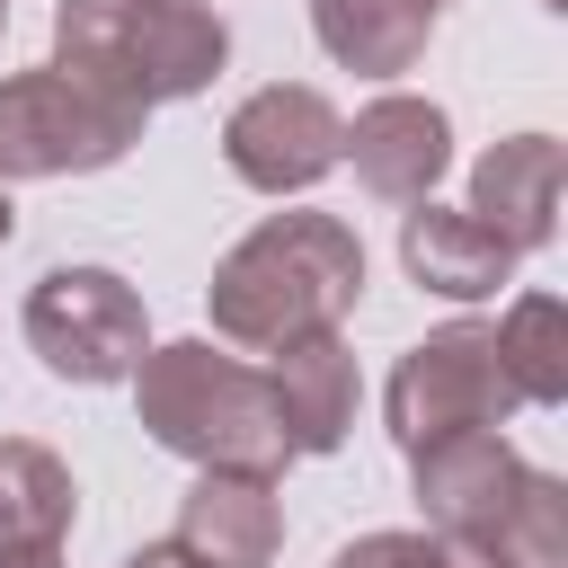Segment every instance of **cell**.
Listing matches in <instances>:
<instances>
[{"instance_id": "cell-1", "label": "cell", "mask_w": 568, "mask_h": 568, "mask_svg": "<svg viewBox=\"0 0 568 568\" xmlns=\"http://www.w3.org/2000/svg\"><path fill=\"white\" fill-rule=\"evenodd\" d=\"M364 302V240L337 213H266L204 284L213 337L231 355H275L293 337L346 328Z\"/></svg>"}, {"instance_id": "cell-2", "label": "cell", "mask_w": 568, "mask_h": 568, "mask_svg": "<svg viewBox=\"0 0 568 568\" xmlns=\"http://www.w3.org/2000/svg\"><path fill=\"white\" fill-rule=\"evenodd\" d=\"M133 408L142 435L195 470H257L284 479V426L266 399V373L240 364L222 337H178V346H142L133 364Z\"/></svg>"}, {"instance_id": "cell-3", "label": "cell", "mask_w": 568, "mask_h": 568, "mask_svg": "<svg viewBox=\"0 0 568 568\" xmlns=\"http://www.w3.org/2000/svg\"><path fill=\"white\" fill-rule=\"evenodd\" d=\"M53 62L151 115L169 98L213 89V71L231 62V27L213 0H62Z\"/></svg>"}, {"instance_id": "cell-4", "label": "cell", "mask_w": 568, "mask_h": 568, "mask_svg": "<svg viewBox=\"0 0 568 568\" xmlns=\"http://www.w3.org/2000/svg\"><path fill=\"white\" fill-rule=\"evenodd\" d=\"M142 106L71 80L62 62H36V71H9L0 80V186L9 178H89V169H115L133 142H142Z\"/></svg>"}, {"instance_id": "cell-5", "label": "cell", "mask_w": 568, "mask_h": 568, "mask_svg": "<svg viewBox=\"0 0 568 568\" xmlns=\"http://www.w3.org/2000/svg\"><path fill=\"white\" fill-rule=\"evenodd\" d=\"M27 346L44 355L53 382L98 390V382H133L151 320H142V293L115 266H53L27 293Z\"/></svg>"}, {"instance_id": "cell-6", "label": "cell", "mask_w": 568, "mask_h": 568, "mask_svg": "<svg viewBox=\"0 0 568 568\" xmlns=\"http://www.w3.org/2000/svg\"><path fill=\"white\" fill-rule=\"evenodd\" d=\"M382 408H390L399 453H417V444L462 435V426H506V417L524 408V390H515L506 364H497V328L453 320V328H435V337H417V346L399 355Z\"/></svg>"}, {"instance_id": "cell-7", "label": "cell", "mask_w": 568, "mask_h": 568, "mask_svg": "<svg viewBox=\"0 0 568 568\" xmlns=\"http://www.w3.org/2000/svg\"><path fill=\"white\" fill-rule=\"evenodd\" d=\"M337 142H346V115L311 89V80H266L231 106L222 124V160L240 186L257 195H302L337 169Z\"/></svg>"}, {"instance_id": "cell-8", "label": "cell", "mask_w": 568, "mask_h": 568, "mask_svg": "<svg viewBox=\"0 0 568 568\" xmlns=\"http://www.w3.org/2000/svg\"><path fill=\"white\" fill-rule=\"evenodd\" d=\"M408 479H417L426 532H444V541H462L470 559H488V541H497V524L515 515V497H524L532 470L515 462V444H506L497 426H462V435L417 444V453H408Z\"/></svg>"}, {"instance_id": "cell-9", "label": "cell", "mask_w": 568, "mask_h": 568, "mask_svg": "<svg viewBox=\"0 0 568 568\" xmlns=\"http://www.w3.org/2000/svg\"><path fill=\"white\" fill-rule=\"evenodd\" d=\"M337 160H355V186L364 195H382V204H426L435 195V178L453 169V115L435 106V98H373L355 124H346V142H337Z\"/></svg>"}, {"instance_id": "cell-10", "label": "cell", "mask_w": 568, "mask_h": 568, "mask_svg": "<svg viewBox=\"0 0 568 568\" xmlns=\"http://www.w3.org/2000/svg\"><path fill=\"white\" fill-rule=\"evenodd\" d=\"M195 568H266L284 550V497L257 470H195L178 532H169Z\"/></svg>"}, {"instance_id": "cell-11", "label": "cell", "mask_w": 568, "mask_h": 568, "mask_svg": "<svg viewBox=\"0 0 568 568\" xmlns=\"http://www.w3.org/2000/svg\"><path fill=\"white\" fill-rule=\"evenodd\" d=\"M266 399H275V426H284V453H293V462L337 453L346 426H355V355H346V337L320 328V337L275 346Z\"/></svg>"}, {"instance_id": "cell-12", "label": "cell", "mask_w": 568, "mask_h": 568, "mask_svg": "<svg viewBox=\"0 0 568 568\" xmlns=\"http://www.w3.org/2000/svg\"><path fill=\"white\" fill-rule=\"evenodd\" d=\"M559 178H568V160H559L550 133H506L470 169V204L462 213H479L515 257L524 248H550V231H559Z\"/></svg>"}, {"instance_id": "cell-13", "label": "cell", "mask_w": 568, "mask_h": 568, "mask_svg": "<svg viewBox=\"0 0 568 568\" xmlns=\"http://www.w3.org/2000/svg\"><path fill=\"white\" fill-rule=\"evenodd\" d=\"M399 266H408L426 293H444V302H488L497 284H515V248H506L479 213H453V204H435V195L399 222Z\"/></svg>"}, {"instance_id": "cell-14", "label": "cell", "mask_w": 568, "mask_h": 568, "mask_svg": "<svg viewBox=\"0 0 568 568\" xmlns=\"http://www.w3.org/2000/svg\"><path fill=\"white\" fill-rule=\"evenodd\" d=\"M435 27H444V0H311V36L328 44V62L364 71V80L417 71Z\"/></svg>"}, {"instance_id": "cell-15", "label": "cell", "mask_w": 568, "mask_h": 568, "mask_svg": "<svg viewBox=\"0 0 568 568\" xmlns=\"http://www.w3.org/2000/svg\"><path fill=\"white\" fill-rule=\"evenodd\" d=\"M80 515V488L71 470L27 444V435H0V550H27V541H62Z\"/></svg>"}, {"instance_id": "cell-16", "label": "cell", "mask_w": 568, "mask_h": 568, "mask_svg": "<svg viewBox=\"0 0 568 568\" xmlns=\"http://www.w3.org/2000/svg\"><path fill=\"white\" fill-rule=\"evenodd\" d=\"M497 364H506V382L524 390V408L568 399V311H559L550 293H524V302L497 320Z\"/></svg>"}, {"instance_id": "cell-17", "label": "cell", "mask_w": 568, "mask_h": 568, "mask_svg": "<svg viewBox=\"0 0 568 568\" xmlns=\"http://www.w3.org/2000/svg\"><path fill=\"white\" fill-rule=\"evenodd\" d=\"M488 568H568V488H559L550 470L524 479L515 515H506L497 541H488Z\"/></svg>"}, {"instance_id": "cell-18", "label": "cell", "mask_w": 568, "mask_h": 568, "mask_svg": "<svg viewBox=\"0 0 568 568\" xmlns=\"http://www.w3.org/2000/svg\"><path fill=\"white\" fill-rule=\"evenodd\" d=\"M328 568H488V559H470V550L444 541V532H364V541H346Z\"/></svg>"}, {"instance_id": "cell-19", "label": "cell", "mask_w": 568, "mask_h": 568, "mask_svg": "<svg viewBox=\"0 0 568 568\" xmlns=\"http://www.w3.org/2000/svg\"><path fill=\"white\" fill-rule=\"evenodd\" d=\"M0 568H62V541H27V550H0Z\"/></svg>"}, {"instance_id": "cell-20", "label": "cell", "mask_w": 568, "mask_h": 568, "mask_svg": "<svg viewBox=\"0 0 568 568\" xmlns=\"http://www.w3.org/2000/svg\"><path fill=\"white\" fill-rule=\"evenodd\" d=\"M124 568H195V559H186V550H178V541H142V550H133V559H124Z\"/></svg>"}, {"instance_id": "cell-21", "label": "cell", "mask_w": 568, "mask_h": 568, "mask_svg": "<svg viewBox=\"0 0 568 568\" xmlns=\"http://www.w3.org/2000/svg\"><path fill=\"white\" fill-rule=\"evenodd\" d=\"M9 231H18V213H9V186H0V248H9Z\"/></svg>"}, {"instance_id": "cell-22", "label": "cell", "mask_w": 568, "mask_h": 568, "mask_svg": "<svg viewBox=\"0 0 568 568\" xmlns=\"http://www.w3.org/2000/svg\"><path fill=\"white\" fill-rule=\"evenodd\" d=\"M0 27H9V0H0Z\"/></svg>"}]
</instances>
